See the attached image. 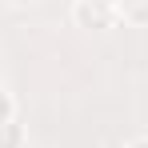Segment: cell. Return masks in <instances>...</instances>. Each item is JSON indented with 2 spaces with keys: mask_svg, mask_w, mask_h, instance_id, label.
<instances>
[{
  "mask_svg": "<svg viewBox=\"0 0 148 148\" xmlns=\"http://www.w3.org/2000/svg\"><path fill=\"white\" fill-rule=\"evenodd\" d=\"M120 12L112 0H76L72 4V24L76 28H88V32H108L116 28Z\"/></svg>",
  "mask_w": 148,
  "mask_h": 148,
  "instance_id": "1",
  "label": "cell"
},
{
  "mask_svg": "<svg viewBox=\"0 0 148 148\" xmlns=\"http://www.w3.org/2000/svg\"><path fill=\"white\" fill-rule=\"evenodd\" d=\"M116 12H120L128 24H136V28L148 24V0H120V4H116Z\"/></svg>",
  "mask_w": 148,
  "mask_h": 148,
  "instance_id": "2",
  "label": "cell"
},
{
  "mask_svg": "<svg viewBox=\"0 0 148 148\" xmlns=\"http://www.w3.org/2000/svg\"><path fill=\"white\" fill-rule=\"evenodd\" d=\"M0 148H28L24 144V128H20L16 120L0 124Z\"/></svg>",
  "mask_w": 148,
  "mask_h": 148,
  "instance_id": "3",
  "label": "cell"
},
{
  "mask_svg": "<svg viewBox=\"0 0 148 148\" xmlns=\"http://www.w3.org/2000/svg\"><path fill=\"white\" fill-rule=\"evenodd\" d=\"M8 120H16V100L8 88H0V124H8Z\"/></svg>",
  "mask_w": 148,
  "mask_h": 148,
  "instance_id": "4",
  "label": "cell"
},
{
  "mask_svg": "<svg viewBox=\"0 0 148 148\" xmlns=\"http://www.w3.org/2000/svg\"><path fill=\"white\" fill-rule=\"evenodd\" d=\"M128 148H148V136H136V140H128Z\"/></svg>",
  "mask_w": 148,
  "mask_h": 148,
  "instance_id": "5",
  "label": "cell"
},
{
  "mask_svg": "<svg viewBox=\"0 0 148 148\" xmlns=\"http://www.w3.org/2000/svg\"><path fill=\"white\" fill-rule=\"evenodd\" d=\"M8 4H32V0H8Z\"/></svg>",
  "mask_w": 148,
  "mask_h": 148,
  "instance_id": "6",
  "label": "cell"
}]
</instances>
